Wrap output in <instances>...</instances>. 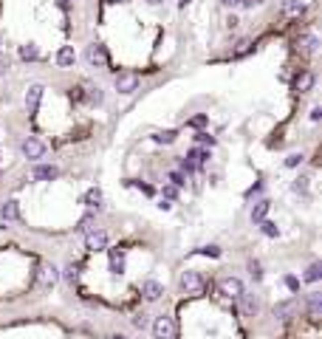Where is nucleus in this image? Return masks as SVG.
Instances as JSON below:
<instances>
[{
  "label": "nucleus",
  "mask_w": 322,
  "mask_h": 339,
  "mask_svg": "<svg viewBox=\"0 0 322 339\" xmlns=\"http://www.w3.org/2000/svg\"><path fill=\"white\" fill-rule=\"evenodd\" d=\"M91 226H94V218H91V215H85L82 221H79V226H77V229H79V232H88Z\"/></svg>",
  "instance_id": "f704fd0d"
},
{
  "label": "nucleus",
  "mask_w": 322,
  "mask_h": 339,
  "mask_svg": "<svg viewBox=\"0 0 322 339\" xmlns=\"http://www.w3.org/2000/svg\"><path fill=\"white\" fill-rule=\"evenodd\" d=\"M74 62H77L74 45H62L60 51H57V65H60V68H74Z\"/></svg>",
  "instance_id": "4468645a"
},
{
  "label": "nucleus",
  "mask_w": 322,
  "mask_h": 339,
  "mask_svg": "<svg viewBox=\"0 0 322 339\" xmlns=\"http://www.w3.org/2000/svg\"><path fill=\"white\" fill-rule=\"evenodd\" d=\"M153 139H156L158 144H173V141L178 139V133H175V130H161V133H156Z\"/></svg>",
  "instance_id": "bb28decb"
},
{
  "label": "nucleus",
  "mask_w": 322,
  "mask_h": 339,
  "mask_svg": "<svg viewBox=\"0 0 322 339\" xmlns=\"http://www.w3.org/2000/svg\"><path fill=\"white\" fill-rule=\"evenodd\" d=\"M110 339H127V337H122V334H116V337H110Z\"/></svg>",
  "instance_id": "c03bdc74"
},
{
  "label": "nucleus",
  "mask_w": 322,
  "mask_h": 339,
  "mask_svg": "<svg viewBox=\"0 0 322 339\" xmlns=\"http://www.w3.org/2000/svg\"><path fill=\"white\" fill-rule=\"evenodd\" d=\"M252 51H254V43H252V40H240L232 57H235V60H240V57H246V54H252Z\"/></svg>",
  "instance_id": "393cba45"
},
{
  "label": "nucleus",
  "mask_w": 322,
  "mask_h": 339,
  "mask_svg": "<svg viewBox=\"0 0 322 339\" xmlns=\"http://www.w3.org/2000/svg\"><path fill=\"white\" fill-rule=\"evenodd\" d=\"M320 277H322V266H320V263H311L308 271H305V283H317Z\"/></svg>",
  "instance_id": "a878e982"
},
{
  "label": "nucleus",
  "mask_w": 322,
  "mask_h": 339,
  "mask_svg": "<svg viewBox=\"0 0 322 339\" xmlns=\"http://www.w3.org/2000/svg\"><path fill=\"white\" fill-rule=\"evenodd\" d=\"M0 221H3V224H14V221H20L17 201H6V204L0 207Z\"/></svg>",
  "instance_id": "ddd939ff"
},
{
  "label": "nucleus",
  "mask_w": 322,
  "mask_h": 339,
  "mask_svg": "<svg viewBox=\"0 0 322 339\" xmlns=\"http://www.w3.org/2000/svg\"><path fill=\"white\" fill-rule=\"evenodd\" d=\"M133 325H136V328L139 331H144L150 325V320H147V314H136V317H133Z\"/></svg>",
  "instance_id": "7c9ffc66"
},
{
  "label": "nucleus",
  "mask_w": 322,
  "mask_h": 339,
  "mask_svg": "<svg viewBox=\"0 0 322 339\" xmlns=\"http://www.w3.org/2000/svg\"><path fill=\"white\" fill-rule=\"evenodd\" d=\"M294 88L300 91V94H305V91H311V88H314V74H311V71H303V74H297Z\"/></svg>",
  "instance_id": "6ab92c4d"
},
{
  "label": "nucleus",
  "mask_w": 322,
  "mask_h": 339,
  "mask_svg": "<svg viewBox=\"0 0 322 339\" xmlns=\"http://www.w3.org/2000/svg\"><path fill=\"white\" fill-rule=\"evenodd\" d=\"M320 305H322V294L320 291H311L308 294V317H311V322H320V317H322Z\"/></svg>",
  "instance_id": "f3484780"
},
{
  "label": "nucleus",
  "mask_w": 322,
  "mask_h": 339,
  "mask_svg": "<svg viewBox=\"0 0 322 339\" xmlns=\"http://www.w3.org/2000/svg\"><path fill=\"white\" fill-rule=\"evenodd\" d=\"M300 161H303V156H300V153H291V156L286 158V167H297Z\"/></svg>",
  "instance_id": "4c0bfd02"
},
{
  "label": "nucleus",
  "mask_w": 322,
  "mask_h": 339,
  "mask_svg": "<svg viewBox=\"0 0 322 339\" xmlns=\"http://www.w3.org/2000/svg\"><path fill=\"white\" fill-rule=\"evenodd\" d=\"M237 303H240V314H243V317H254V314H257V308H260L257 297H254V294H246V291L237 297Z\"/></svg>",
  "instance_id": "9d476101"
},
{
  "label": "nucleus",
  "mask_w": 322,
  "mask_h": 339,
  "mask_svg": "<svg viewBox=\"0 0 322 339\" xmlns=\"http://www.w3.org/2000/svg\"><path fill=\"white\" fill-rule=\"evenodd\" d=\"M82 204H85V207H99V204H102V190H99V187L88 190L85 195H82Z\"/></svg>",
  "instance_id": "412c9836"
},
{
  "label": "nucleus",
  "mask_w": 322,
  "mask_h": 339,
  "mask_svg": "<svg viewBox=\"0 0 322 339\" xmlns=\"http://www.w3.org/2000/svg\"><path fill=\"white\" fill-rule=\"evenodd\" d=\"M201 254H207V257H220V249L218 246H204V249H198Z\"/></svg>",
  "instance_id": "473e14b6"
},
{
  "label": "nucleus",
  "mask_w": 322,
  "mask_h": 339,
  "mask_svg": "<svg viewBox=\"0 0 322 339\" xmlns=\"http://www.w3.org/2000/svg\"><path fill=\"white\" fill-rule=\"evenodd\" d=\"M195 139H198L201 144H209V147H212V144H215V136H209V133H198V136H195Z\"/></svg>",
  "instance_id": "c9c22d12"
},
{
  "label": "nucleus",
  "mask_w": 322,
  "mask_h": 339,
  "mask_svg": "<svg viewBox=\"0 0 322 339\" xmlns=\"http://www.w3.org/2000/svg\"><path fill=\"white\" fill-rule=\"evenodd\" d=\"M85 57H88V62H91L94 68H107V51H105V45H102V43L88 45Z\"/></svg>",
  "instance_id": "20e7f679"
},
{
  "label": "nucleus",
  "mask_w": 322,
  "mask_h": 339,
  "mask_svg": "<svg viewBox=\"0 0 322 339\" xmlns=\"http://www.w3.org/2000/svg\"><path fill=\"white\" fill-rule=\"evenodd\" d=\"M31 175H34V181H54V178L60 175V170L54 164H37L34 170H31Z\"/></svg>",
  "instance_id": "f8f14e48"
},
{
  "label": "nucleus",
  "mask_w": 322,
  "mask_h": 339,
  "mask_svg": "<svg viewBox=\"0 0 322 339\" xmlns=\"http://www.w3.org/2000/svg\"><path fill=\"white\" fill-rule=\"evenodd\" d=\"M71 99H77V102H82V88H74V91H71Z\"/></svg>",
  "instance_id": "79ce46f5"
},
{
  "label": "nucleus",
  "mask_w": 322,
  "mask_h": 339,
  "mask_svg": "<svg viewBox=\"0 0 322 339\" xmlns=\"http://www.w3.org/2000/svg\"><path fill=\"white\" fill-rule=\"evenodd\" d=\"M170 181H173V187H184V184H187L181 173H170Z\"/></svg>",
  "instance_id": "ea45409f"
},
{
  "label": "nucleus",
  "mask_w": 322,
  "mask_h": 339,
  "mask_svg": "<svg viewBox=\"0 0 322 339\" xmlns=\"http://www.w3.org/2000/svg\"><path fill=\"white\" fill-rule=\"evenodd\" d=\"M20 57L26 62H31V60H37L40 57V48H37L34 43H26V45H20Z\"/></svg>",
  "instance_id": "5701e85b"
},
{
  "label": "nucleus",
  "mask_w": 322,
  "mask_h": 339,
  "mask_svg": "<svg viewBox=\"0 0 322 339\" xmlns=\"http://www.w3.org/2000/svg\"><path fill=\"white\" fill-rule=\"evenodd\" d=\"M107 3H127V0H107Z\"/></svg>",
  "instance_id": "a18cd8bd"
},
{
  "label": "nucleus",
  "mask_w": 322,
  "mask_h": 339,
  "mask_svg": "<svg viewBox=\"0 0 322 339\" xmlns=\"http://www.w3.org/2000/svg\"><path fill=\"white\" fill-rule=\"evenodd\" d=\"M153 334H156V339H173L175 337V322L173 317H156V322H153Z\"/></svg>",
  "instance_id": "7ed1b4c3"
},
{
  "label": "nucleus",
  "mask_w": 322,
  "mask_h": 339,
  "mask_svg": "<svg viewBox=\"0 0 322 339\" xmlns=\"http://www.w3.org/2000/svg\"><path fill=\"white\" fill-rule=\"evenodd\" d=\"M187 124H190V127H204V124H207V116H204V113H201V116H192Z\"/></svg>",
  "instance_id": "72a5a7b5"
},
{
  "label": "nucleus",
  "mask_w": 322,
  "mask_h": 339,
  "mask_svg": "<svg viewBox=\"0 0 322 339\" xmlns=\"http://www.w3.org/2000/svg\"><path fill=\"white\" fill-rule=\"evenodd\" d=\"M147 3H153V6H156V3H161V0H147Z\"/></svg>",
  "instance_id": "49530a36"
},
{
  "label": "nucleus",
  "mask_w": 322,
  "mask_h": 339,
  "mask_svg": "<svg viewBox=\"0 0 322 339\" xmlns=\"http://www.w3.org/2000/svg\"><path fill=\"white\" fill-rule=\"evenodd\" d=\"M85 246L91 249V252H102L105 246H107V232L105 229H96V226H91L85 232Z\"/></svg>",
  "instance_id": "f257e3e1"
},
{
  "label": "nucleus",
  "mask_w": 322,
  "mask_h": 339,
  "mask_svg": "<svg viewBox=\"0 0 322 339\" xmlns=\"http://www.w3.org/2000/svg\"><path fill=\"white\" fill-rule=\"evenodd\" d=\"M249 274H252L254 280H260L263 277V266L257 260H249Z\"/></svg>",
  "instance_id": "c756f323"
},
{
  "label": "nucleus",
  "mask_w": 322,
  "mask_h": 339,
  "mask_svg": "<svg viewBox=\"0 0 322 339\" xmlns=\"http://www.w3.org/2000/svg\"><path fill=\"white\" fill-rule=\"evenodd\" d=\"M260 229H263V235H269V237H277V226L271 224V221H266V218H263V221H260Z\"/></svg>",
  "instance_id": "cd10ccee"
},
{
  "label": "nucleus",
  "mask_w": 322,
  "mask_h": 339,
  "mask_svg": "<svg viewBox=\"0 0 322 339\" xmlns=\"http://www.w3.org/2000/svg\"><path fill=\"white\" fill-rule=\"evenodd\" d=\"M82 102H88V105H102V91H99V88L96 85H91V82H82Z\"/></svg>",
  "instance_id": "9b49d317"
},
{
  "label": "nucleus",
  "mask_w": 322,
  "mask_h": 339,
  "mask_svg": "<svg viewBox=\"0 0 322 339\" xmlns=\"http://www.w3.org/2000/svg\"><path fill=\"white\" fill-rule=\"evenodd\" d=\"M122 271H124V252L110 249V274H122Z\"/></svg>",
  "instance_id": "aec40b11"
},
{
  "label": "nucleus",
  "mask_w": 322,
  "mask_h": 339,
  "mask_svg": "<svg viewBox=\"0 0 322 339\" xmlns=\"http://www.w3.org/2000/svg\"><path fill=\"white\" fill-rule=\"evenodd\" d=\"M43 85H31L26 91V111L28 113H37V108H40V102H43Z\"/></svg>",
  "instance_id": "6e6552de"
},
{
  "label": "nucleus",
  "mask_w": 322,
  "mask_h": 339,
  "mask_svg": "<svg viewBox=\"0 0 322 339\" xmlns=\"http://www.w3.org/2000/svg\"><path fill=\"white\" fill-rule=\"evenodd\" d=\"M20 150H23V156L26 158H43L45 156V144L37 139H26L23 144H20Z\"/></svg>",
  "instance_id": "1a4fd4ad"
},
{
  "label": "nucleus",
  "mask_w": 322,
  "mask_h": 339,
  "mask_svg": "<svg viewBox=\"0 0 322 339\" xmlns=\"http://www.w3.org/2000/svg\"><path fill=\"white\" fill-rule=\"evenodd\" d=\"M161 198H164V201H175V198H178V187L167 184L164 190H161Z\"/></svg>",
  "instance_id": "c85d7f7f"
},
{
  "label": "nucleus",
  "mask_w": 322,
  "mask_h": 339,
  "mask_svg": "<svg viewBox=\"0 0 322 339\" xmlns=\"http://www.w3.org/2000/svg\"><path fill=\"white\" fill-rule=\"evenodd\" d=\"M116 91H119V94H133V91H139V77L130 74V71L116 74Z\"/></svg>",
  "instance_id": "39448f33"
},
{
  "label": "nucleus",
  "mask_w": 322,
  "mask_h": 339,
  "mask_svg": "<svg viewBox=\"0 0 322 339\" xmlns=\"http://www.w3.org/2000/svg\"><path fill=\"white\" fill-rule=\"evenodd\" d=\"M57 280H60V271H57V266L45 263V266H40V269H37V283H40L43 288H51Z\"/></svg>",
  "instance_id": "423d86ee"
},
{
  "label": "nucleus",
  "mask_w": 322,
  "mask_h": 339,
  "mask_svg": "<svg viewBox=\"0 0 322 339\" xmlns=\"http://www.w3.org/2000/svg\"><path fill=\"white\" fill-rule=\"evenodd\" d=\"M181 288L187 291V294H201V291H204V277H201L198 271L187 269L181 274Z\"/></svg>",
  "instance_id": "f03ea898"
},
{
  "label": "nucleus",
  "mask_w": 322,
  "mask_h": 339,
  "mask_svg": "<svg viewBox=\"0 0 322 339\" xmlns=\"http://www.w3.org/2000/svg\"><path fill=\"white\" fill-rule=\"evenodd\" d=\"M297 48L311 57V54H317V48H320V37L317 34H303L300 40H297Z\"/></svg>",
  "instance_id": "2eb2a0df"
},
{
  "label": "nucleus",
  "mask_w": 322,
  "mask_h": 339,
  "mask_svg": "<svg viewBox=\"0 0 322 339\" xmlns=\"http://www.w3.org/2000/svg\"><path fill=\"white\" fill-rule=\"evenodd\" d=\"M320 116H322V111H320V108H314V111H311V122H317Z\"/></svg>",
  "instance_id": "37998d69"
},
{
  "label": "nucleus",
  "mask_w": 322,
  "mask_h": 339,
  "mask_svg": "<svg viewBox=\"0 0 322 339\" xmlns=\"http://www.w3.org/2000/svg\"><path fill=\"white\" fill-rule=\"evenodd\" d=\"M141 294L147 297L150 303H156L158 297L164 294V286H161L158 280H144V286H141Z\"/></svg>",
  "instance_id": "dca6fc26"
},
{
  "label": "nucleus",
  "mask_w": 322,
  "mask_h": 339,
  "mask_svg": "<svg viewBox=\"0 0 322 339\" xmlns=\"http://www.w3.org/2000/svg\"><path fill=\"white\" fill-rule=\"evenodd\" d=\"M65 280H68L71 286L79 280V269H77V266H68V269H65Z\"/></svg>",
  "instance_id": "2f4dec72"
},
{
  "label": "nucleus",
  "mask_w": 322,
  "mask_h": 339,
  "mask_svg": "<svg viewBox=\"0 0 322 339\" xmlns=\"http://www.w3.org/2000/svg\"><path fill=\"white\" fill-rule=\"evenodd\" d=\"M283 14L286 17H303L305 14V6H303V0H283Z\"/></svg>",
  "instance_id": "a211bd4d"
},
{
  "label": "nucleus",
  "mask_w": 322,
  "mask_h": 339,
  "mask_svg": "<svg viewBox=\"0 0 322 339\" xmlns=\"http://www.w3.org/2000/svg\"><path fill=\"white\" fill-rule=\"evenodd\" d=\"M226 6H254L257 0H223Z\"/></svg>",
  "instance_id": "e433bc0d"
},
{
  "label": "nucleus",
  "mask_w": 322,
  "mask_h": 339,
  "mask_svg": "<svg viewBox=\"0 0 322 339\" xmlns=\"http://www.w3.org/2000/svg\"><path fill=\"white\" fill-rule=\"evenodd\" d=\"M286 286L291 288V291H300V280H297V277H286Z\"/></svg>",
  "instance_id": "a19ab883"
},
{
  "label": "nucleus",
  "mask_w": 322,
  "mask_h": 339,
  "mask_svg": "<svg viewBox=\"0 0 322 339\" xmlns=\"http://www.w3.org/2000/svg\"><path fill=\"white\" fill-rule=\"evenodd\" d=\"M294 190H297V192H308V178H297V181H294Z\"/></svg>",
  "instance_id": "58836bf2"
},
{
  "label": "nucleus",
  "mask_w": 322,
  "mask_h": 339,
  "mask_svg": "<svg viewBox=\"0 0 322 339\" xmlns=\"http://www.w3.org/2000/svg\"><path fill=\"white\" fill-rule=\"evenodd\" d=\"M269 209H271V204H269V201H257V204L252 207V221H257V224H260L263 218L269 215Z\"/></svg>",
  "instance_id": "4be33fe9"
},
{
  "label": "nucleus",
  "mask_w": 322,
  "mask_h": 339,
  "mask_svg": "<svg viewBox=\"0 0 322 339\" xmlns=\"http://www.w3.org/2000/svg\"><path fill=\"white\" fill-rule=\"evenodd\" d=\"M0 51H3V37H0Z\"/></svg>",
  "instance_id": "de8ad7c7"
},
{
  "label": "nucleus",
  "mask_w": 322,
  "mask_h": 339,
  "mask_svg": "<svg viewBox=\"0 0 322 339\" xmlns=\"http://www.w3.org/2000/svg\"><path fill=\"white\" fill-rule=\"evenodd\" d=\"M220 294L226 297V300H237V297L243 294V283L237 277H223L220 280Z\"/></svg>",
  "instance_id": "0eeeda50"
},
{
  "label": "nucleus",
  "mask_w": 322,
  "mask_h": 339,
  "mask_svg": "<svg viewBox=\"0 0 322 339\" xmlns=\"http://www.w3.org/2000/svg\"><path fill=\"white\" fill-rule=\"evenodd\" d=\"M291 314H294V303H277L274 305V317H277V320H288Z\"/></svg>",
  "instance_id": "b1692460"
}]
</instances>
